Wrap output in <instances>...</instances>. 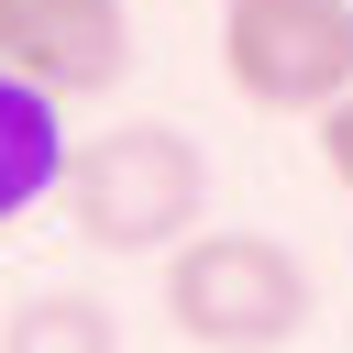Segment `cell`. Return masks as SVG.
<instances>
[{
	"label": "cell",
	"mask_w": 353,
	"mask_h": 353,
	"mask_svg": "<svg viewBox=\"0 0 353 353\" xmlns=\"http://www.w3.org/2000/svg\"><path fill=\"white\" fill-rule=\"evenodd\" d=\"M165 320L199 353H276L320 320V287L276 232H188L165 243Z\"/></svg>",
	"instance_id": "6da1fadb"
},
{
	"label": "cell",
	"mask_w": 353,
	"mask_h": 353,
	"mask_svg": "<svg viewBox=\"0 0 353 353\" xmlns=\"http://www.w3.org/2000/svg\"><path fill=\"white\" fill-rule=\"evenodd\" d=\"M55 199H66L77 243H99V254H165V243L199 232L210 165H199L188 132H165V121H121V132H99V143L66 154V188H55Z\"/></svg>",
	"instance_id": "7a4b0ae2"
},
{
	"label": "cell",
	"mask_w": 353,
	"mask_h": 353,
	"mask_svg": "<svg viewBox=\"0 0 353 353\" xmlns=\"http://www.w3.org/2000/svg\"><path fill=\"white\" fill-rule=\"evenodd\" d=\"M221 77L265 121H320L353 88V0H221Z\"/></svg>",
	"instance_id": "3957f363"
},
{
	"label": "cell",
	"mask_w": 353,
	"mask_h": 353,
	"mask_svg": "<svg viewBox=\"0 0 353 353\" xmlns=\"http://www.w3.org/2000/svg\"><path fill=\"white\" fill-rule=\"evenodd\" d=\"M0 66H22L55 99H99L132 77V11L121 0H0Z\"/></svg>",
	"instance_id": "277c9868"
},
{
	"label": "cell",
	"mask_w": 353,
	"mask_h": 353,
	"mask_svg": "<svg viewBox=\"0 0 353 353\" xmlns=\"http://www.w3.org/2000/svg\"><path fill=\"white\" fill-rule=\"evenodd\" d=\"M66 99L55 88H33L22 66H0V221H22V210H44L55 188H66Z\"/></svg>",
	"instance_id": "5b68a950"
},
{
	"label": "cell",
	"mask_w": 353,
	"mask_h": 353,
	"mask_svg": "<svg viewBox=\"0 0 353 353\" xmlns=\"http://www.w3.org/2000/svg\"><path fill=\"white\" fill-rule=\"evenodd\" d=\"M0 353H121V331H110V309H99V298L44 287V298H22V309L0 320Z\"/></svg>",
	"instance_id": "8992f818"
},
{
	"label": "cell",
	"mask_w": 353,
	"mask_h": 353,
	"mask_svg": "<svg viewBox=\"0 0 353 353\" xmlns=\"http://www.w3.org/2000/svg\"><path fill=\"white\" fill-rule=\"evenodd\" d=\"M320 165H331V188L353 199V88H342V99L320 110Z\"/></svg>",
	"instance_id": "52a82bcc"
}]
</instances>
